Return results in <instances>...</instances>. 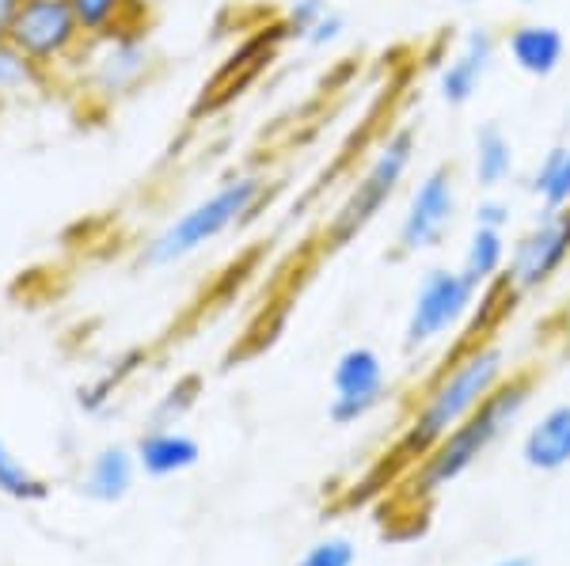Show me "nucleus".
<instances>
[{
  "label": "nucleus",
  "instance_id": "29",
  "mask_svg": "<svg viewBox=\"0 0 570 566\" xmlns=\"http://www.w3.org/2000/svg\"><path fill=\"white\" fill-rule=\"evenodd\" d=\"M145 4H156V0H145Z\"/></svg>",
  "mask_w": 570,
  "mask_h": 566
},
{
  "label": "nucleus",
  "instance_id": "15",
  "mask_svg": "<svg viewBox=\"0 0 570 566\" xmlns=\"http://www.w3.org/2000/svg\"><path fill=\"white\" fill-rule=\"evenodd\" d=\"M472 176L491 195L513 176V141L499 122H483L472 141Z\"/></svg>",
  "mask_w": 570,
  "mask_h": 566
},
{
  "label": "nucleus",
  "instance_id": "17",
  "mask_svg": "<svg viewBox=\"0 0 570 566\" xmlns=\"http://www.w3.org/2000/svg\"><path fill=\"white\" fill-rule=\"evenodd\" d=\"M77 23L88 39H107L126 27H141V16L149 12L145 0H72Z\"/></svg>",
  "mask_w": 570,
  "mask_h": 566
},
{
  "label": "nucleus",
  "instance_id": "13",
  "mask_svg": "<svg viewBox=\"0 0 570 566\" xmlns=\"http://www.w3.org/2000/svg\"><path fill=\"white\" fill-rule=\"evenodd\" d=\"M521 460L532 471H563L570 464V404L544 410L521 441Z\"/></svg>",
  "mask_w": 570,
  "mask_h": 566
},
{
  "label": "nucleus",
  "instance_id": "5",
  "mask_svg": "<svg viewBox=\"0 0 570 566\" xmlns=\"http://www.w3.org/2000/svg\"><path fill=\"white\" fill-rule=\"evenodd\" d=\"M8 42L53 77L58 69L77 66L88 34L80 31L72 0H20L8 27Z\"/></svg>",
  "mask_w": 570,
  "mask_h": 566
},
{
  "label": "nucleus",
  "instance_id": "4",
  "mask_svg": "<svg viewBox=\"0 0 570 566\" xmlns=\"http://www.w3.org/2000/svg\"><path fill=\"white\" fill-rule=\"evenodd\" d=\"M411 163H415V130H411V126H400V130L376 149V157L370 168H365V176L354 182L351 195L343 198V206H338L335 217H331L327 236L335 248H343V244H351L354 236H362L365 228L384 214V206L395 198L400 182L407 179Z\"/></svg>",
  "mask_w": 570,
  "mask_h": 566
},
{
  "label": "nucleus",
  "instance_id": "1",
  "mask_svg": "<svg viewBox=\"0 0 570 566\" xmlns=\"http://www.w3.org/2000/svg\"><path fill=\"white\" fill-rule=\"evenodd\" d=\"M532 388H537V373L532 369L505 373L502 385L494 388L453 434H445L434 449L422 456V464L415 471V495L434 498L441 487L461 479L483 453H491L494 445L521 423V415H525V407L532 399Z\"/></svg>",
  "mask_w": 570,
  "mask_h": 566
},
{
  "label": "nucleus",
  "instance_id": "24",
  "mask_svg": "<svg viewBox=\"0 0 570 566\" xmlns=\"http://www.w3.org/2000/svg\"><path fill=\"white\" fill-rule=\"evenodd\" d=\"M510 217H513V209H510V202H505V198L487 195L483 202L475 206V225H480V228H499V232H505Z\"/></svg>",
  "mask_w": 570,
  "mask_h": 566
},
{
  "label": "nucleus",
  "instance_id": "7",
  "mask_svg": "<svg viewBox=\"0 0 570 566\" xmlns=\"http://www.w3.org/2000/svg\"><path fill=\"white\" fill-rule=\"evenodd\" d=\"M570 259V206L563 209H540L532 228L510 248L505 270L499 286L510 297H525L544 289Z\"/></svg>",
  "mask_w": 570,
  "mask_h": 566
},
{
  "label": "nucleus",
  "instance_id": "9",
  "mask_svg": "<svg viewBox=\"0 0 570 566\" xmlns=\"http://www.w3.org/2000/svg\"><path fill=\"white\" fill-rule=\"evenodd\" d=\"M453 221H456V179L453 168L438 163L411 190V202L403 209L400 232H395L400 255H422L441 248V240L449 236Z\"/></svg>",
  "mask_w": 570,
  "mask_h": 566
},
{
  "label": "nucleus",
  "instance_id": "14",
  "mask_svg": "<svg viewBox=\"0 0 570 566\" xmlns=\"http://www.w3.org/2000/svg\"><path fill=\"white\" fill-rule=\"evenodd\" d=\"M198 456H202L198 441L179 430H153L141 437V445H137V460H141V468L156 479L179 476V471L195 468Z\"/></svg>",
  "mask_w": 570,
  "mask_h": 566
},
{
  "label": "nucleus",
  "instance_id": "8",
  "mask_svg": "<svg viewBox=\"0 0 570 566\" xmlns=\"http://www.w3.org/2000/svg\"><path fill=\"white\" fill-rule=\"evenodd\" d=\"M480 289L464 278L461 267H434L419 281L415 300H411L407 324H403V346L407 350H426L430 342L445 339L461 319L472 312Z\"/></svg>",
  "mask_w": 570,
  "mask_h": 566
},
{
  "label": "nucleus",
  "instance_id": "12",
  "mask_svg": "<svg viewBox=\"0 0 570 566\" xmlns=\"http://www.w3.org/2000/svg\"><path fill=\"white\" fill-rule=\"evenodd\" d=\"M502 46L513 66L537 80L556 77L567 58V39L556 23H518V27H510Z\"/></svg>",
  "mask_w": 570,
  "mask_h": 566
},
{
  "label": "nucleus",
  "instance_id": "11",
  "mask_svg": "<svg viewBox=\"0 0 570 566\" xmlns=\"http://www.w3.org/2000/svg\"><path fill=\"white\" fill-rule=\"evenodd\" d=\"M494 58H499V34L491 27H472L464 34L461 50L445 61V69L438 72V96L445 107H468L480 96L487 72H491Z\"/></svg>",
  "mask_w": 570,
  "mask_h": 566
},
{
  "label": "nucleus",
  "instance_id": "16",
  "mask_svg": "<svg viewBox=\"0 0 570 566\" xmlns=\"http://www.w3.org/2000/svg\"><path fill=\"white\" fill-rule=\"evenodd\" d=\"M505 259H510V244H505V232L499 228H480L475 225L472 240L464 248V259H461V274L472 281L475 289H487L502 278L505 270Z\"/></svg>",
  "mask_w": 570,
  "mask_h": 566
},
{
  "label": "nucleus",
  "instance_id": "28",
  "mask_svg": "<svg viewBox=\"0 0 570 566\" xmlns=\"http://www.w3.org/2000/svg\"><path fill=\"white\" fill-rule=\"evenodd\" d=\"M456 4H475V0H456Z\"/></svg>",
  "mask_w": 570,
  "mask_h": 566
},
{
  "label": "nucleus",
  "instance_id": "27",
  "mask_svg": "<svg viewBox=\"0 0 570 566\" xmlns=\"http://www.w3.org/2000/svg\"><path fill=\"white\" fill-rule=\"evenodd\" d=\"M494 566H532V559H525V555H510V559H502Z\"/></svg>",
  "mask_w": 570,
  "mask_h": 566
},
{
  "label": "nucleus",
  "instance_id": "26",
  "mask_svg": "<svg viewBox=\"0 0 570 566\" xmlns=\"http://www.w3.org/2000/svg\"><path fill=\"white\" fill-rule=\"evenodd\" d=\"M16 4H20V0H0V39H8V27H12Z\"/></svg>",
  "mask_w": 570,
  "mask_h": 566
},
{
  "label": "nucleus",
  "instance_id": "30",
  "mask_svg": "<svg viewBox=\"0 0 570 566\" xmlns=\"http://www.w3.org/2000/svg\"><path fill=\"white\" fill-rule=\"evenodd\" d=\"M521 4H532V0H521Z\"/></svg>",
  "mask_w": 570,
  "mask_h": 566
},
{
  "label": "nucleus",
  "instance_id": "20",
  "mask_svg": "<svg viewBox=\"0 0 570 566\" xmlns=\"http://www.w3.org/2000/svg\"><path fill=\"white\" fill-rule=\"evenodd\" d=\"M134 487V456L126 449H104L91 460L88 476V495L99 502H115Z\"/></svg>",
  "mask_w": 570,
  "mask_h": 566
},
{
  "label": "nucleus",
  "instance_id": "19",
  "mask_svg": "<svg viewBox=\"0 0 570 566\" xmlns=\"http://www.w3.org/2000/svg\"><path fill=\"white\" fill-rule=\"evenodd\" d=\"M529 190L540 198V206H548V209L570 206V141L544 152V160L537 163V171H532V179H529Z\"/></svg>",
  "mask_w": 570,
  "mask_h": 566
},
{
  "label": "nucleus",
  "instance_id": "10",
  "mask_svg": "<svg viewBox=\"0 0 570 566\" xmlns=\"http://www.w3.org/2000/svg\"><path fill=\"white\" fill-rule=\"evenodd\" d=\"M331 385H335V396H331V423L351 426L362 423L365 415H373L376 407L389 396V377H384V358L370 346H351L343 358L335 361V373H331Z\"/></svg>",
  "mask_w": 570,
  "mask_h": 566
},
{
  "label": "nucleus",
  "instance_id": "21",
  "mask_svg": "<svg viewBox=\"0 0 570 566\" xmlns=\"http://www.w3.org/2000/svg\"><path fill=\"white\" fill-rule=\"evenodd\" d=\"M0 490H4V495H12V498H23V502H39V498L50 495V490H46V483L35 479L31 471H27L23 464L8 453L4 441H0Z\"/></svg>",
  "mask_w": 570,
  "mask_h": 566
},
{
  "label": "nucleus",
  "instance_id": "18",
  "mask_svg": "<svg viewBox=\"0 0 570 566\" xmlns=\"http://www.w3.org/2000/svg\"><path fill=\"white\" fill-rule=\"evenodd\" d=\"M50 85H53L50 72L35 66L8 39H0V99H23L31 91H50Z\"/></svg>",
  "mask_w": 570,
  "mask_h": 566
},
{
  "label": "nucleus",
  "instance_id": "3",
  "mask_svg": "<svg viewBox=\"0 0 570 566\" xmlns=\"http://www.w3.org/2000/svg\"><path fill=\"white\" fill-rule=\"evenodd\" d=\"M266 195V179L259 176H236L228 182H220L209 198H202L190 209H183L176 221H168L160 232L145 244L141 262L149 270L176 267L187 255L202 251L206 244L220 240L225 232H233L236 225H244L247 217L259 209Z\"/></svg>",
  "mask_w": 570,
  "mask_h": 566
},
{
  "label": "nucleus",
  "instance_id": "25",
  "mask_svg": "<svg viewBox=\"0 0 570 566\" xmlns=\"http://www.w3.org/2000/svg\"><path fill=\"white\" fill-rule=\"evenodd\" d=\"M346 31V20H343V16H338L335 12V8H331V12L324 16V20H320L316 27H312V31L305 34V42L308 46H316V50H324V46H331V42H335L338 39V34H343Z\"/></svg>",
  "mask_w": 570,
  "mask_h": 566
},
{
  "label": "nucleus",
  "instance_id": "22",
  "mask_svg": "<svg viewBox=\"0 0 570 566\" xmlns=\"http://www.w3.org/2000/svg\"><path fill=\"white\" fill-rule=\"evenodd\" d=\"M331 12L327 0H289V8H285V20H282V31L289 34V39H301L305 42V34L316 27L324 16Z\"/></svg>",
  "mask_w": 570,
  "mask_h": 566
},
{
  "label": "nucleus",
  "instance_id": "2",
  "mask_svg": "<svg viewBox=\"0 0 570 566\" xmlns=\"http://www.w3.org/2000/svg\"><path fill=\"white\" fill-rule=\"evenodd\" d=\"M505 380V350L494 342L472 346L468 354H461L445 373L434 380V388L422 396L419 415L411 418L407 434L400 441V456L415 460L426 456L445 434H453L456 426L472 415L475 407L491 396Z\"/></svg>",
  "mask_w": 570,
  "mask_h": 566
},
{
  "label": "nucleus",
  "instance_id": "23",
  "mask_svg": "<svg viewBox=\"0 0 570 566\" xmlns=\"http://www.w3.org/2000/svg\"><path fill=\"white\" fill-rule=\"evenodd\" d=\"M354 563H357L354 544L346 536H331V540H320L312 547L297 566H354Z\"/></svg>",
  "mask_w": 570,
  "mask_h": 566
},
{
  "label": "nucleus",
  "instance_id": "6",
  "mask_svg": "<svg viewBox=\"0 0 570 566\" xmlns=\"http://www.w3.org/2000/svg\"><path fill=\"white\" fill-rule=\"evenodd\" d=\"M80 88L88 85V96L118 103V99L134 96L141 80L153 69V46L145 27H126L107 39H88L80 50Z\"/></svg>",
  "mask_w": 570,
  "mask_h": 566
}]
</instances>
